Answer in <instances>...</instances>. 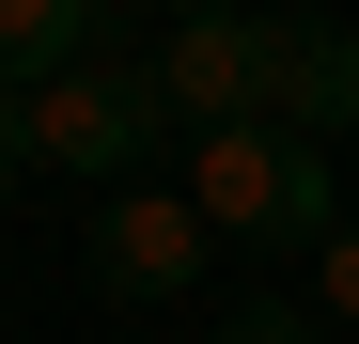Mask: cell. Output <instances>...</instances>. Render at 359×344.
Here are the masks:
<instances>
[{
	"label": "cell",
	"mask_w": 359,
	"mask_h": 344,
	"mask_svg": "<svg viewBox=\"0 0 359 344\" xmlns=\"http://www.w3.org/2000/svg\"><path fill=\"white\" fill-rule=\"evenodd\" d=\"M188 204L219 219V235H250V251H328L344 235V172L297 126H203L188 141Z\"/></svg>",
	"instance_id": "cell-1"
},
{
	"label": "cell",
	"mask_w": 359,
	"mask_h": 344,
	"mask_svg": "<svg viewBox=\"0 0 359 344\" xmlns=\"http://www.w3.org/2000/svg\"><path fill=\"white\" fill-rule=\"evenodd\" d=\"M172 141V79L156 63H126V47H94L79 79H47L32 94V157L47 172H94V204L109 188H141V157Z\"/></svg>",
	"instance_id": "cell-2"
},
{
	"label": "cell",
	"mask_w": 359,
	"mask_h": 344,
	"mask_svg": "<svg viewBox=\"0 0 359 344\" xmlns=\"http://www.w3.org/2000/svg\"><path fill=\"white\" fill-rule=\"evenodd\" d=\"M281 47H297V16L203 0V16L156 47V79H172V126H281Z\"/></svg>",
	"instance_id": "cell-3"
},
{
	"label": "cell",
	"mask_w": 359,
	"mask_h": 344,
	"mask_svg": "<svg viewBox=\"0 0 359 344\" xmlns=\"http://www.w3.org/2000/svg\"><path fill=\"white\" fill-rule=\"evenodd\" d=\"M203 251H219V219L188 188H156V172L94 204V282L109 298H203Z\"/></svg>",
	"instance_id": "cell-4"
},
{
	"label": "cell",
	"mask_w": 359,
	"mask_h": 344,
	"mask_svg": "<svg viewBox=\"0 0 359 344\" xmlns=\"http://www.w3.org/2000/svg\"><path fill=\"white\" fill-rule=\"evenodd\" d=\"M281 126L297 141H359V32L344 16H297V47H281Z\"/></svg>",
	"instance_id": "cell-5"
},
{
	"label": "cell",
	"mask_w": 359,
	"mask_h": 344,
	"mask_svg": "<svg viewBox=\"0 0 359 344\" xmlns=\"http://www.w3.org/2000/svg\"><path fill=\"white\" fill-rule=\"evenodd\" d=\"M109 47V0H0V94H47Z\"/></svg>",
	"instance_id": "cell-6"
},
{
	"label": "cell",
	"mask_w": 359,
	"mask_h": 344,
	"mask_svg": "<svg viewBox=\"0 0 359 344\" xmlns=\"http://www.w3.org/2000/svg\"><path fill=\"white\" fill-rule=\"evenodd\" d=\"M203 344H328V313H313V298H234Z\"/></svg>",
	"instance_id": "cell-7"
},
{
	"label": "cell",
	"mask_w": 359,
	"mask_h": 344,
	"mask_svg": "<svg viewBox=\"0 0 359 344\" xmlns=\"http://www.w3.org/2000/svg\"><path fill=\"white\" fill-rule=\"evenodd\" d=\"M313 313H328V329H359V219L313 251Z\"/></svg>",
	"instance_id": "cell-8"
},
{
	"label": "cell",
	"mask_w": 359,
	"mask_h": 344,
	"mask_svg": "<svg viewBox=\"0 0 359 344\" xmlns=\"http://www.w3.org/2000/svg\"><path fill=\"white\" fill-rule=\"evenodd\" d=\"M32 172H47L32 157V94H0V188H32Z\"/></svg>",
	"instance_id": "cell-9"
}]
</instances>
